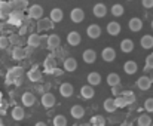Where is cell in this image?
Here are the masks:
<instances>
[{
    "instance_id": "41",
    "label": "cell",
    "mask_w": 153,
    "mask_h": 126,
    "mask_svg": "<svg viewBox=\"0 0 153 126\" xmlns=\"http://www.w3.org/2000/svg\"><path fill=\"white\" fill-rule=\"evenodd\" d=\"M144 108L147 113H153V98H147L144 101Z\"/></svg>"
},
{
    "instance_id": "46",
    "label": "cell",
    "mask_w": 153,
    "mask_h": 126,
    "mask_svg": "<svg viewBox=\"0 0 153 126\" xmlns=\"http://www.w3.org/2000/svg\"><path fill=\"white\" fill-rule=\"evenodd\" d=\"M51 74H53V76H62V70H59L58 67H55V68L52 70Z\"/></svg>"
},
{
    "instance_id": "23",
    "label": "cell",
    "mask_w": 153,
    "mask_h": 126,
    "mask_svg": "<svg viewBox=\"0 0 153 126\" xmlns=\"http://www.w3.org/2000/svg\"><path fill=\"white\" fill-rule=\"evenodd\" d=\"M120 51L125 52V54L132 52V51H134V42H132L131 39H125V40H122V42H120Z\"/></svg>"
},
{
    "instance_id": "37",
    "label": "cell",
    "mask_w": 153,
    "mask_h": 126,
    "mask_svg": "<svg viewBox=\"0 0 153 126\" xmlns=\"http://www.w3.org/2000/svg\"><path fill=\"white\" fill-rule=\"evenodd\" d=\"M122 97L125 98V101L128 102V105L135 102V94H134V92H131V91H126V92H123V94H122Z\"/></svg>"
},
{
    "instance_id": "1",
    "label": "cell",
    "mask_w": 153,
    "mask_h": 126,
    "mask_svg": "<svg viewBox=\"0 0 153 126\" xmlns=\"http://www.w3.org/2000/svg\"><path fill=\"white\" fill-rule=\"evenodd\" d=\"M22 19H24V15H22V10H16L13 9L7 18V24L10 25H21L22 24Z\"/></svg>"
},
{
    "instance_id": "14",
    "label": "cell",
    "mask_w": 153,
    "mask_h": 126,
    "mask_svg": "<svg viewBox=\"0 0 153 126\" xmlns=\"http://www.w3.org/2000/svg\"><path fill=\"white\" fill-rule=\"evenodd\" d=\"M10 55H12V60H15V61H21V60H24V58L27 57V52H25L21 46H15V48L12 49Z\"/></svg>"
},
{
    "instance_id": "28",
    "label": "cell",
    "mask_w": 153,
    "mask_h": 126,
    "mask_svg": "<svg viewBox=\"0 0 153 126\" xmlns=\"http://www.w3.org/2000/svg\"><path fill=\"white\" fill-rule=\"evenodd\" d=\"M10 116H12V119L13 120H16V122H19V120H22L24 119V108L22 107H13L12 108V113H10Z\"/></svg>"
},
{
    "instance_id": "51",
    "label": "cell",
    "mask_w": 153,
    "mask_h": 126,
    "mask_svg": "<svg viewBox=\"0 0 153 126\" xmlns=\"http://www.w3.org/2000/svg\"><path fill=\"white\" fill-rule=\"evenodd\" d=\"M128 1H131V0H128Z\"/></svg>"
},
{
    "instance_id": "11",
    "label": "cell",
    "mask_w": 153,
    "mask_h": 126,
    "mask_svg": "<svg viewBox=\"0 0 153 126\" xmlns=\"http://www.w3.org/2000/svg\"><path fill=\"white\" fill-rule=\"evenodd\" d=\"M101 57L105 63H111V61H114V58H116V51H114L113 48H104L101 52Z\"/></svg>"
},
{
    "instance_id": "48",
    "label": "cell",
    "mask_w": 153,
    "mask_h": 126,
    "mask_svg": "<svg viewBox=\"0 0 153 126\" xmlns=\"http://www.w3.org/2000/svg\"><path fill=\"white\" fill-rule=\"evenodd\" d=\"M36 126H45V122H37V125Z\"/></svg>"
},
{
    "instance_id": "16",
    "label": "cell",
    "mask_w": 153,
    "mask_h": 126,
    "mask_svg": "<svg viewBox=\"0 0 153 126\" xmlns=\"http://www.w3.org/2000/svg\"><path fill=\"white\" fill-rule=\"evenodd\" d=\"M86 33H88V37H91V39H98V37L101 36V27L97 25V24H92V25L88 27Z\"/></svg>"
},
{
    "instance_id": "12",
    "label": "cell",
    "mask_w": 153,
    "mask_h": 126,
    "mask_svg": "<svg viewBox=\"0 0 153 126\" xmlns=\"http://www.w3.org/2000/svg\"><path fill=\"white\" fill-rule=\"evenodd\" d=\"M67 43L70 46H79L80 45V34L77 31H70L67 34Z\"/></svg>"
},
{
    "instance_id": "27",
    "label": "cell",
    "mask_w": 153,
    "mask_h": 126,
    "mask_svg": "<svg viewBox=\"0 0 153 126\" xmlns=\"http://www.w3.org/2000/svg\"><path fill=\"white\" fill-rule=\"evenodd\" d=\"M88 83L92 85V86H98V85L101 83V76H100V73H95V71L89 73V74H88Z\"/></svg>"
},
{
    "instance_id": "50",
    "label": "cell",
    "mask_w": 153,
    "mask_h": 126,
    "mask_svg": "<svg viewBox=\"0 0 153 126\" xmlns=\"http://www.w3.org/2000/svg\"><path fill=\"white\" fill-rule=\"evenodd\" d=\"M152 28H153V19H152Z\"/></svg>"
},
{
    "instance_id": "20",
    "label": "cell",
    "mask_w": 153,
    "mask_h": 126,
    "mask_svg": "<svg viewBox=\"0 0 153 126\" xmlns=\"http://www.w3.org/2000/svg\"><path fill=\"white\" fill-rule=\"evenodd\" d=\"M128 27H129L131 31L137 33V31H140V30L143 28V21H141L140 18H131L129 22H128Z\"/></svg>"
},
{
    "instance_id": "36",
    "label": "cell",
    "mask_w": 153,
    "mask_h": 126,
    "mask_svg": "<svg viewBox=\"0 0 153 126\" xmlns=\"http://www.w3.org/2000/svg\"><path fill=\"white\" fill-rule=\"evenodd\" d=\"M123 12H125V9H123V6H122L120 3H116V4L111 6V13H113L114 16H122Z\"/></svg>"
},
{
    "instance_id": "43",
    "label": "cell",
    "mask_w": 153,
    "mask_h": 126,
    "mask_svg": "<svg viewBox=\"0 0 153 126\" xmlns=\"http://www.w3.org/2000/svg\"><path fill=\"white\" fill-rule=\"evenodd\" d=\"M9 45H10V40H9V37H4V36H1V37H0V49H6Z\"/></svg>"
},
{
    "instance_id": "40",
    "label": "cell",
    "mask_w": 153,
    "mask_h": 126,
    "mask_svg": "<svg viewBox=\"0 0 153 126\" xmlns=\"http://www.w3.org/2000/svg\"><path fill=\"white\" fill-rule=\"evenodd\" d=\"M114 102H116V107H117V108H125V107L128 105V102L125 101L123 97H117V98H114Z\"/></svg>"
},
{
    "instance_id": "45",
    "label": "cell",
    "mask_w": 153,
    "mask_h": 126,
    "mask_svg": "<svg viewBox=\"0 0 153 126\" xmlns=\"http://www.w3.org/2000/svg\"><path fill=\"white\" fill-rule=\"evenodd\" d=\"M141 4H143L146 9H152L153 7V0H141Z\"/></svg>"
},
{
    "instance_id": "22",
    "label": "cell",
    "mask_w": 153,
    "mask_h": 126,
    "mask_svg": "<svg viewBox=\"0 0 153 126\" xmlns=\"http://www.w3.org/2000/svg\"><path fill=\"white\" fill-rule=\"evenodd\" d=\"M70 114H71V117H74V119H82V117L85 116V108H83L82 105H73V107L70 108Z\"/></svg>"
},
{
    "instance_id": "42",
    "label": "cell",
    "mask_w": 153,
    "mask_h": 126,
    "mask_svg": "<svg viewBox=\"0 0 153 126\" xmlns=\"http://www.w3.org/2000/svg\"><path fill=\"white\" fill-rule=\"evenodd\" d=\"M9 40H10V43H12V45L19 46V43H21V36H19V34H12V36L9 37Z\"/></svg>"
},
{
    "instance_id": "13",
    "label": "cell",
    "mask_w": 153,
    "mask_h": 126,
    "mask_svg": "<svg viewBox=\"0 0 153 126\" xmlns=\"http://www.w3.org/2000/svg\"><path fill=\"white\" fill-rule=\"evenodd\" d=\"M40 42H42V36H39L37 33H33V34H30L28 36V39H27V45L30 46V48H39L40 46Z\"/></svg>"
},
{
    "instance_id": "3",
    "label": "cell",
    "mask_w": 153,
    "mask_h": 126,
    "mask_svg": "<svg viewBox=\"0 0 153 126\" xmlns=\"http://www.w3.org/2000/svg\"><path fill=\"white\" fill-rule=\"evenodd\" d=\"M28 16L31 19H40L43 16V7L40 4H33L28 7Z\"/></svg>"
},
{
    "instance_id": "17",
    "label": "cell",
    "mask_w": 153,
    "mask_h": 126,
    "mask_svg": "<svg viewBox=\"0 0 153 126\" xmlns=\"http://www.w3.org/2000/svg\"><path fill=\"white\" fill-rule=\"evenodd\" d=\"M80 95H82V98H85V99H91V98H94V95H95V91H94L92 85L82 86V88H80Z\"/></svg>"
},
{
    "instance_id": "49",
    "label": "cell",
    "mask_w": 153,
    "mask_h": 126,
    "mask_svg": "<svg viewBox=\"0 0 153 126\" xmlns=\"http://www.w3.org/2000/svg\"><path fill=\"white\" fill-rule=\"evenodd\" d=\"M0 126H3V119L0 117Z\"/></svg>"
},
{
    "instance_id": "25",
    "label": "cell",
    "mask_w": 153,
    "mask_h": 126,
    "mask_svg": "<svg viewBox=\"0 0 153 126\" xmlns=\"http://www.w3.org/2000/svg\"><path fill=\"white\" fill-rule=\"evenodd\" d=\"M21 101H22V104H24L25 107H31V105L34 104L36 98H34V95H33L31 92H25V94H22Z\"/></svg>"
},
{
    "instance_id": "19",
    "label": "cell",
    "mask_w": 153,
    "mask_h": 126,
    "mask_svg": "<svg viewBox=\"0 0 153 126\" xmlns=\"http://www.w3.org/2000/svg\"><path fill=\"white\" fill-rule=\"evenodd\" d=\"M92 12H94V15H95L97 18H102V16L107 15V6H105L104 3H97V4H94Z\"/></svg>"
},
{
    "instance_id": "47",
    "label": "cell",
    "mask_w": 153,
    "mask_h": 126,
    "mask_svg": "<svg viewBox=\"0 0 153 126\" xmlns=\"http://www.w3.org/2000/svg\"><path fill=\"white\" fill-rule=\"evenodd\" d=\"M25 33H27V27H21V28H19V33H18V34H19V36H24Z\"/></svg>"
},
{
    "instance_id": "15",
    "label": "cell",
    "mask_w": 153,
    "mask_h": 126,
    "mask_svg": "<svg viewBox=\"0 0 153 126\" xmlns=\"http://www.w3.org/2000/svg\"><path fill=\"white\" fill-rule=\"evenodd\" d=\"M73 92H74V89H73V85L71 83H62L59 86V94L64 98H70L73 95Z\"/></svg>"
},
{
    "instance_id": "52",
    "label": "cell",
    "mask_w": 153,
    "mask_h": 126,
    "mask_svg": "<svg viewBox=\"0 0 153 126\" xmlns=\"http://www.w3.org/2000/svg\"><path fill=\"white\" fill-rule=\"evenodd\" d=\"M0 28H1V25H0Z\"/></svg>"
},
{
    "instance_id": "2",
    "label": "cell",
    "mask_w": 153,
    "mask_h": 126,
    "mask_svg": "<svg viewBox=\"0 0 153 126\" xmlns=\"http://www.w3.org/2000/svg\"><path fill=\"white\" fill-rule=\"evenodd\" d=\"M53 21H52L51 18H40L39 21H37V30L39 31H49L53 28Z\"/></svg>"
},
{
    "instance_id": "21",
    "label": "cell",
    "mask_w": 153,
    "mask_h": 126,
    "mask_svg": "<svg viewBox=\"0 0 153 126\" xmlns=\"http://www.w3.org/2000/svg\"><path fill=\"white\" fill-rule=\"evenodd\" d=\"M107 33H108L110 36H117V34L120 33V24L116 22V21L108 22V24H107Z\"/></svg>"
},
{
    "instance_id": "44",
    "label": "cell",
    "mask_w": 153,
    "mask_h": 126,
    "mask_svg": "<svg viewBox=\"0 0 153 126\" xmlns=\"http://www.w3.org/2000/svg\"><path fill=\"white\" fill-rule=\"evenodd\" d=\"M146 70H153V54L146 58Z\"/></svg>"
},
{
    "instance_id": "39",
    "label": "cell",
    "mask_w": 153,
    "mask_h": 126,
    "mask_svg": "<svg viewBox=\"0 0 153 126\" xmlns=\"http://www.w3.org/2000/svg\"><path fill=\"white\" fill-rule=\"evenodd\" d=\"M91 123H92V125H97V126H104L105 125V119H104L102 116H94V117L91 119Z\"/></svg>"
},
{
    "instance_id": "34",
    "label": "cell",
    "mask_w": 153,
    "mask_h": 126,
    "mask_svg": "<svg viewBox=\"0 0 153 126\" xmlns=\"http://www.w3.org/2000/svg\"><path fill=\"white\" fill-rule=\"evenodd\" d=\"M12 7L16 10H24L25 7H28V1L27 0H12Z\"/></svg>"
},
{
    "instance_id": "4",
    "label": "cell",
    "mask_w": 153,
    "mask_h": 126,
    "mask_svg": "<svg viewBox=\"0 0 153 126\" xmlns=\"http://www.w3.org/2000/svg\"><path fill=\"white\" fill-rule=\"evenodd\" d=\"M12 9H13V7H12V3H10V1H1V0H0V19L9 18Z\"/></svg>"
},
{
    "instance_id": "5",
    "label": "cell",
    "mask_w": 153,
    "mask_h": 126,
    "mask_svg": "<svg viewBox=\"0 0 153 126\" xmlns=\"http://www.w3.org/2000/svg\"><path fill=\"white\" fill-rule=\"evenodd\" d=\"M70 19H71L73 22H76V24L82 22V21L85 19V12H83V9H80V7H74V9L70 12Z\"/></svg>"
},
{
    "instance_id": "32",
    "label": "cell",
    "mask_w": 153,
    "mask_h": 126,
    "mask_svg": "<svg viewBox=\"0 0 153 126\" xmlns=\"http://www.w3.org/2000/svg\"><path fill=\"white\" fill-rule=\"evenodd\" d=\"M76 68H77V61H76L74 58H67V60L64 61V70H65V71L73 73Z\"/></svg>"
},
{
    "instance_id": "18",
    "label": "cell",
    "mask_w": 153,
    "mask_h": 126,
    "mask_svg": "<svg viewBox=\"0 0 153 126\" xmlns=\"http://www.w3.org/2000/svg\"><path fill=\"white\" fill-rule=\"evenodd\" d=\"M82 58H83V61L86 64H94L95 60H97V52L92 51V49H86V51H83Z\"/></svg>"
},
{
    "instance_id": "8",
    "label": "cell",
    "mask_w": 153,
    "mask_h": 126,
    "mask_svg": "<svg viewBox=\"0 0 153 126\" xmlns=\"http://www.w3.org/2000/svg\"><path fill=\"white\" fill-rule=\"evenodd\" d=\"M152 77H147V76H141L138 80H137V86L141 89V91H149L152 88Z\"/></svg>"
},
{
    "instance_id": "29",
    "label": "cell",
    "mask_w": 153,
    "mask_h": 126,
    "mask_svg": "<svg viewBox=\"0 0 153 126\" xmlns=\"http://www.w3.org/2000/svg\"><path fill=\"white\" fill-rule=\"evenodd\" d=\"M123 70H125L126 74H135L137 70H138V65H137V63H134V61H126V63L123 64Z\"/></svg>"
},
{
    "instance_id": "26",
    "label": "cell",
    "mask_w": 153,
    "mask_h": 126,
    "mask_svg": "<svg viewBox=\"0 0 153 126\" xmlns=\"http://www.w3.org/2000/svg\"><path fill=\"white\" fill-rule=\"evenodd\" d=\"M49 18H51L53 22H61V21L64 19V12H62L61 9L55 7V9H52V10H51V15H49Z\"/></svg>"
},
{
    "instance_id": "7",
    "label": "cell",
    "mask_w": 153,
    "mask_h": 126,
    "mask_svg": "<svg viewBox=\"0 0 153 126\" xmlns=\"http://www.w3.org/2000/svg\"><path fill=\"white\" fill-rule=\"evenodd\" d=\"M55 102H56V99H55V95L53 94H51V92L43 94V97H42V105L45 108H52L55 105Z\"/></svg>"
},
{
    "instance_id": "38",
    "label": "cell",
    "mask_w": 153,
    "mask_h": 126,
    "mask_svg": "<svg viewBox=\"0 0 153 126\" xmlns=\"http://www.w3.org/2000/svg\"><path fill=\"white\" fill-rule=\"evenodd\" d=\"M53 125L55 126H65L67 125V119L62 116V114H58L53 117Z\"/></svg>"
},
{
    "instance_id": "33",
    "label": "cell",
    "mask_w": 153,
    "mask_h": 126,
    "mask_svg": "<svg viewBox=\"0 0 153 126\" xmlns=\"http://www.w3.org/2000/svg\"><path fill=\"white\" fill-rule=\"evenodd\" d=\"M104 110H105L107 113H114V111L117 110L116 102H114L113 98H107V99L104 101Z\"/></svg>"
},
{
    "instance_id": "24",
    "label": "cell",
    "mask_w": 153,
    "mask_h": 126,
    "mask_svg": "<svg viewBox=\"0 0 153 126\" xmlns=\"http://www.w3.org/2000/svg\"><path fill=\"white\" fill-rule=\"evenodd\" d=\"M43 65H45V71L48 73V74H51L52 70L56 67V61H55V57L53 55H49L46 60H45V63H43Z\"/></svg>"
},
{
    "instance_id": "10",
    "label": "cell",
    "mask_w": 153,
    "mask_h": 126,
    "mask_svg": "<svg viewBox=\"0 0 153 126\" xmlns=\"http://www.w3.org/2000/svg\"><path fill=\"white\" fill-rule=\"evenodd\" d=\"M27 77H28L31 82H34V83H36V82H40V80H42V71H40V70H39L36 65H34L33 68H30V70H28Z\"/></svg>"
},
{
    "instance_id": "30",
    "label": "cell",
    "mask_w": 153,
    "mask_h": 126,
    "mask_svg": "<svg viewBox=\"0 0 153 126\" xmlns=\"http://www.w3.org/2000/svg\"><path fill=\"white\" fill-rule=\"evenodd\" d=\"M140 43H141V48H143V49H152L153 48V36H150V34L143 36L141 40H140Z\"/></svg>"
},
{
    "instance_id": "31",
    "label": "cell",
    "mask_w": 153,
    "mask_h": 126,
    "mask_svg": "<svg viewBox=\"0 0 153 126\" xmlns=\"http://www.w3.org/2000/svg\"><path fill=\"white\" fill-rule=\"evenodd\" d=\"M107 85L108 86H119L120 85V77H119V74H116V73H110L108 76H107Z\"/></svg>"
},
{
    "instance_id": "6",
    "label": "cell",
    "mask_w": 153,
    "mask_h": 126,
    "mask_svg": "<svg viewBox=\"0 0 153 126\" xmlns=\"http://www.w3.org/2000/svg\"><path fill=\"white\" fill-rule=\"evenodd\" d=\"M22 74H24V71H22L21 67H13V68H10V70L7 71V83H10L12 80L15 82L16 79H21Z\"/></svg>"
},
{
    "instance_id": "9",
    "label": "cell",
    "mask_w": 153,
    "mask_h": 126,
    "mask_svg": "<svg viewBox=\"0 0 153 126\" xmlns=\"http://www.w3.org/2000/svg\"><path fill=\"white\" fill-rule=\"evenodd\" d=\"M48 49L49 51H55V49H58L59 48V45H61V40H59V36L58 34H51V36H48Z\"/></svg>"
},
{
    "instance_id": "35",
    "label": "cell",
    "mask_w": 153,
    "mask_h": 126,
    "mask_svg": "<svg viewBox=\"0 0 153 126\" xmlns=\"http://www.w3.org/2000/svg\"><path fill=\"white\" fill-rule=\"evenodd\" d=\"M137 123H138V126H150L152 125V117L149 114H141L137 119Z\"/></svg>"
}]
</instances>
